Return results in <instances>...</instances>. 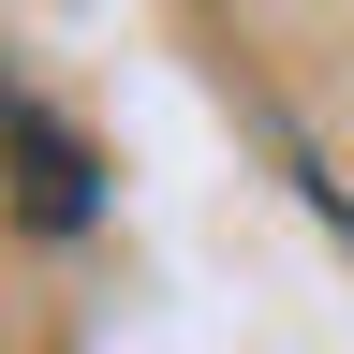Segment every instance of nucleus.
Instances as JSON below:
<instances>
[{
	"label": "nucleus",
	"instance_id": "nucleus-1",
	"mask_svg": "<svg viewBox=\"0 0 354 354\" xmlns=\"http://www.w3.org/2000/svg\"><path fill=\"white\" fill-rule=\"evenodd\" d=\"M0 162H15V221L30 236H88V221H104V162H88V133H59L44 104H0Z\"/></svg>",
	"mask_w": 354,
	"mask_h": 354
}]
</instances>
